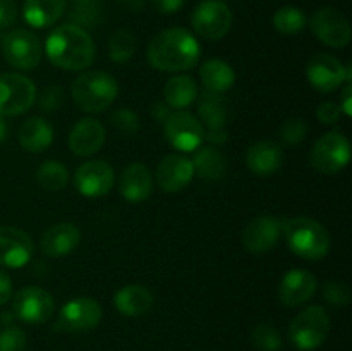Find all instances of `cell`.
Here are the masks:
<instances>
[{"mask_svg": "<svg viewBox=\"0 0 352 351\" xmlns=\"http://www.w3.org/2000/svg\"><path fill=\"white\" fill-rule=\"evenodd\" d=\"M48 61L64 71H85L96 57V47L91 34L78 24H62L52 30L45 41Z\"/></svg>", "mask_w": 352, "mask_h": 351, "instance_id": "6da1fadb", "label": "cell"}, {"mask_svg": "<svg viewBox=\"0 0 352 351\" xmlns=\"http://www.w3.org/2000/svg\"><path fill=\"white\" fill-rule=\"evenodd\" d=\"M201 47L192 33L184 28L160 31L148 45L151 67L162 72H182L192 69L199 61Z\"/></svg>", "mask_w": 352, "mask_h": 351, "instance_id": "7a4b0ae2", "label": "cell"}, {"mask_svg": "<svg viewBox=\"0 0 352 351\" xmlns=\"http://www.w3.org/2000/svg\"><path fill=\"white\" fill-rule=\"evenodd\" d=\"M287 246L294 255L305 260L318 262L329 255L330 236L329 231L311 217H292L282 222Z\"/></svg>", "mask_w": 352, "mask_h": 351, "instance_id": "3957f363", "label": "cell"}, {"mask_svg": "<svg viewBox=\"0 0 352 351\" xmlns=\"http://www.w3.org/2000/svg\"><path fill=\"white\" fill-rule=\"evenodd\" d=\"M119 85L110 72L86 71L74 79L71 95L76 105L89 114L105 112L117 98Z\"/></svg>", "mask_w": 352, "mask_h": 351, "instance_id": "277c9868", "label": "cell"}, {"mask_svg": "<svg viewBox=\"0 0 352 351\" xmlns=\"http://www.w3.org/2000/svg\"><path fill=\"white\" fill-rule=\"evenodd\" d=\"M330 330V317L320 305L299 312L289 326V341L301 351H313L325 343Z\"/></svg>", "mask_w": 352, "mask_h": 351, "instance_id": "5b68a950", "label": "cell"}, {"mask_svg": "<svg viewBox=\"0 0 352 351\" xmlns=\"http://www.w3.org/2000/svg\"><path fill=\"white\" fill-rule=\"evenodd\" d=\"M36 100V86L19 72L0 74V116H23Z\"/></svg>", "mask_w": 352, "mask_h": 351, "instance_id": "8992f818", "label": "cell"}, {"mask_svg": "<svg viewBox=\"0 0 352 351\" xmlns=\"http://www.w3.org/2000/svg\"><path fill=\"white\" fill-rule=\"evenodd\" d=\"M102 322V306L96 299L88 296L72 298L60 308L58 319L55 320V332L81 334L96 329Z\"/></svg>", "mask_w": 352, "mask_h": 351, "instance_id": "52a82bcc", "label": "cell"}, {"mask_svg": "<svg viewBox=\"0 0 352 351\" xmlns=\"http://www.w3.org/2000/svg\"><path fill=\"white\" fill-rule=\"evenodd\" d=\"M311 165L322 174H337L351 160V143L339 131L323 134L313 147L309 155Z\"/></svg>", "mask_w": 352, "mask_h": 351, "instance_id": "ba28073f", "label": "cell"}, {"mask_svg": "<svg viewBox=\"0 0 352 351\" xmlns=\"http://www.w3.org/2000/svg\"><path fill=\"white\" fill-rule=\"evenodd\" d=\"M232 10L222 0H203L192 10L191 24L196 33L210 41L222 40L232 28Z\"/></svg>", "mask_w": 352, "mask_h": 351, "instance_id": "9c48e42d", "label": "cell"}, {"mask_svg": "<svg viewBox=\"0 0 352 351\" xmlns=\"http://www.w3.org/2000/svg\"><path fill=\"white\" fill-rule=\"evenodd\" d=\"M3 57L14 69L33 71L41 62V43L34 33L28 30H14L2 45Z\"/></svg>", "mask_w": 352, "mask_h": 351, "instance_id": "30bf717a", "label": "cell"}, {"mask_svg": "<svg viewBox=\"0 0 352 351\" xmlns=\"http://www.w3.org/2000/svg\"><path fill=\"white\" fill-rule=\"evenodd\" d=\"M54 310V296L36 286L19 289L12 298L14 317L30 326L45 323L52 317Z\"/></svg>", "mask_w": 352, "mask_h": 351, "instance_id": "8fae6325", "label": "cell"}, {"mask_svg": "<svg viewBox=\"0 0 352 351\" xmlns=\"http://www.w3.org/2000/svg\"><path fill=\"white\" fill-rule=\"evenodd\" d=\"M311 31L323 45L330 48H344L351 43L349 19L336 7H322L309 21Z\"/></svg>", "mask_w": 352, "mask_h": 351, "instance_id": "7c38bea8", "label": "cell"}, {"mask_svg": "<svg viewBox=\"0 0 352 351\" xmlns=\"http://www.w3.org/2000/svg\"><path fill=\"white\" fill-rule=\"evenodd\" d=\"M165 138L179 151H195L205 141V127L191 112L177 110L165 120Z\"/></svg>", "mask_w": 352, "mask_h": 351, "instance_id": "4fadbf2b", "label": "cell"}, {"mask_svg": "<svg viewBox=\"0 0 352 351\" xmlns=\"http://www.w3.org/2000/svg\"><path fill=\"white\" fill-rule=\"evenodd\" d=\"M116 184V171L105 160H89L78 167L74 186L86 198H100L109 195Z\"/></svg>", "mask_w": 352, "mask_h": 351, "instance_id": "5bb4252c", "label": "cell"}, {"mask_svg": "<svg viewBox=\"0 0 352 351\" xmlns=\"http://www.w3.org/2000/svg\"><path fill=\"white\" fill-rule=\"evenodd\" d=\"M34 243L26 231L14 226H0V267L21 268L30 264Z\"/></svg>", "mask_w": 352, "mask_h": 351, "instance_id": "9a60e30c", "label": "cell"}, {"mask_svg": "<svg viewBox=\"0 0 352 351\" xmlns=\"http://www.w3.org/2000/svg\"><path fill=\"white\" fill-rule=\"evenodd\" d=\"M309 85L322 93H332L346 83V65L330 54H316L306 67Z\"/></svg>", "mask_w": 352, "mask_h": 351, "instance_id": "2e32d148", "label": "cell"}, {"mask_svg": "<svg viewBox=\"0 0 352 351\" xmlns=\"http://www.w3.org/2000/svg\"><path fill=\"white\" fill-rule=\"evenodd\" d=\"M282 234V220L274 215H260L243 231V244L250 253L261 255L277 246Z\"/></svg>", "mask_w": 352, "mask_h": 351, "instance_id": "e0dca14e", "label": "cell"}, {"mask_svg": "<svg viewBox=\"0 0 352 351\" xmlns=\"http://www.w3.org/2000/svg\"><path fill=\"white\" fill-rule=\"evenodd\" d=\"M316 288H318V281L311 272L305 268H291L280 279L278 299L284 306L296 308L308 303L315 296Z\"/></svg>", "mask_w": 352, "mask_h": 351, "instance_id": "ac0fdd59", "label": "cell"}, {"mask_svg": "<svg viewBox=\"0 0 352 351\" xmlns=\"http://www.w3.org/2000/svg\"><path fill=\"white\" fill-rule=\"evenodd\" d=\"M155 178L165 193L182 191L195 178L192 162L181 153L167 155L158 164Z\"/></svg>", "mask_w": 352, "mask_h": 351, "instance_id": "d6986e66", "label": "cell"}, {"mask_svg": "<svg viewBox=\"0 0 352 351\" xmlns=\"http://www.w3.org/2000/svg\"><path fill=\"white\" fill-rule=\"evenodd\" d=\"M105 138L107 133L103 124L91 117H85L72 126L67 143L72 153L78 157H91L100 151L105 143Z\"/></svg>", "mask_w": 352, "mask_h": 351, "instance_id": "ffe728a7", "label": "cell"}, {"mask_svg": "<svg viewBox=\"0 0 352 351\" xmlns=\"http://www.w3.org/2000/svg\"><path fill=\"white\" fill-rule=\"evenodd\" d=\"M81 243V231L71 222H60L48 227L40 241V248L45 257L60 258L72 253Z\"/></svg>", "mask_w": 352, "mask_h": 351, "instance_id": "44dd1931", "label": "cell"}, {"mask_svg": "<svg viewBox=\"0 0 352 351\" xmlns=\"http://www.w3.org/2000/svg\"><path fill=\"white\" fill-rule=\"evenodd\" d=\"M119 191L129 203H141L153 193V176L141 162H133L119 178Z\"/></svg>", "mask_w": 352, "mask_h": 351, "instance_id": "7402d4cb", "label": "cell"}, {"mask_svg": "<svg viewBox=\"0 0 352 351\" xmlns=\"http://www.w3.org/2000/svg\"><path fill=\"white\" fill-rule=\"evenodd\" d=\"M246 164L254 176L268 178V176L275 174L284 164V148L277 141H258V143L251 145L248 150Z\"/></svg>", "mask_w": 352, "mask_h": 351, "instance_id": "603a6c76", "label": "cell"}, {"mask_svg": "<svg viewBox=\"0 0 352 351\" xmlns=\"http://www.w3.org/2000/svg\"><path fill=\"white\" fill-rule=\"evenodd\" d=\"M153 292L141 284H127L116 291L113 306L124 317H143L153 308Z\"/></svg>", "mask_w": 352, "mask_h": 351, "instance_id": "cb8c5ba5", "label": "cell"}, {"mask_svg": "<svg viewBox=\"0 0 352 351\" xmlns=\"http://www.w3.org/2000/svg\"><path fill=\"white\" fill-rule=\"evenodd\" d=\"M19 145L30 153H41L54 143V126L43 117H31L21 126Z\"/></svg>", "mask_w": 352, "mask_h": 351, "instance_id": "d4e9b609", "label": "cell"}, {"mask_svg": "<svg viewBox=\"0 0 352 351\" xmlns=\"http://www.w3.org/2000/svg\"><path fill=\"white\" fill-rule=\"evenodd\" d=\"M65 6V0H24V21L38 30L48 28L64 16Z\"/></svg>", "mask_w": 352, "mask_h": 351, "instance_id": "484cf974", "label": "cell"}, {"mask_svg": "<svg viewBox=\"0 0 352 351\" xmlns=\"http://www.w3.org/2000/svg\"><path fill=\"white\" fill-rule=\"evenodd\" d=\"M195 158H192V169L195 176L205 179V181H219L227 172L226 155L217 147L206 145L195 150Z\"/></svg>", "mask_w": 352, "mask_h": 351, "instance_id": "4316f807", "label": "cell"}, {"mask_svg": "<svg viewBox=\"0 0 352 351\" xmlns=\"http://www.w3.org/2000/svg\"><path fill=\"white\" fill-rule=\"evenodd\" d=\"M164 98L172 110H184L198 98V83L188 74L172 76L164 86Z\"/></svg>", "mask_w": 352, "mask_h": 351, "instance_id": "83f0119b", "label": "cell"}, {"mask_svg": "<svg viewBox=\"0 0 352 351\" xmlns=\"http://www.w3.org/2000/svg\"><path fill=\"white\" fill-rule=\"evenodd\" d=\"M199 78L208 92L226 93L236 83V72L229 62L222 58H210L199 69Z\"/></svg>", "mask_w": 352, "mask_h": 351, "instance_id": "f1b7e54d", "label": "cell"}, {"mask_svg": "<svg viewBox=\"0 0 352 351\" xmlns=\"http://www.w3.org/2000/svg\"><path fill=\"white\" fill-rule=\"evenodd\" d=\"M198 116L208 129H222L227 123V102L222 93L205 89L198 103Z\"/></svg>", "mask_w": 352, "mask_h": 351, "instance_id": "f546056e", "label": "cell"}, {"mask_svg": "<svg viewBox=\"0 0 352 351\" xmlns=\"http://www.w3.org/2000/svg\"><path fill=\"white\" fill-rule=\"evenodd\" d=\"M36 181L48 191H60L69 182V171L58 160H47L38 167Z\"/></svg>", "mask_w": 352, "mask_h": 351, "instance_id": "4dcf8cb0", "label": "cell"}, {"mask_svg": "<svg viewBox=\"0 0 352 351\" xmlns=\"http://www.w3.org/2000/svg\"><path fill=\"white\" fill-rule=\"evenodd\" d=\"M272 21H274L275 30L280 34H287V36L301 33L306 28V24H308L306 14L294 6L280 7V9L274 14V19Z\"/></svg>", "mask_w": 352, "mask_h": 351, "instance_id": "1f68e13d", "label": "cell"}, {"mask_svg": "<svg viewBox=\"0 0 352 351\" xmlns=\"http://www.w3.org/2000/svg\"><path fill=\"white\" fill-rule=\"evenodd\" d=\"M136 52V38L129 30H116L109 40V57L117 64H126Z\"/></svg>", "mask_w": 352, "mask_h": 351, "instance_id": "d6a6232c", "label": "cell"}, {"mask_svg": "<svg viewBox=\"0 0 352 351\" xmlns=\"http://www.w3.org/2000/svg\"><path fill=\"white\" fill-rule=\"evenodd\" d=\"M251 343L260 351H278L282 348V336L277 327L270 323H258L251 330Z\"/></svg>", "mask_w": 352, "mask_h": 351, "instance_id": "836d02e7", "label": "cell"}, {"mask_svg": "<svg viewBox=\"0 0 352 351\" xmlns=\"http://www.w3.org/2000/svg\"><path fill=\"white\" fill-rule=\"evenodd\" d=\"M308 134V126L302 119L299 117H291V119L285 120L280 126V131H278V136H280V141L287 147H296V145L302 143V140Z\"/></svg>", "mask_w": 352, "mask_h": 351, "instance_id": "e575fe53", "label": "cell"}, {"mask_svg": "<svg viewBox=\"0 0 352 351\" xmlns=\"http://www.w3.org/2000/svg\"><path fill=\"white\" fill-rule=\"evenodd\" d=\"M72 19L78 26H95L100 17V9L95 0H74V7L71 12Z\"/></svg>", "mask_w": 352, "mask_h": 351, "instance_id": "d590c367", "label": "cell"}, {"mask_svg": "<svg viewBox=\"0 0 352 351\" xmlns=\"http://www.w3.org/2000/svg\"><path fill=\"white\" fill-rule=\"evenodd\" d=\"M322 298L325 299V303L332 306H346L349 305L351 299V291L349 286L346 282L340 281H329L325 282L322 289Z\"/></svg>", "mask_w": 352, "mask_h": 351, "instance_id": "8d00e7d4", "label": "cell"}, {"mask_svg": "<svg viewBox=\"0 0 352 351\" xmlns=\"http://www.w3.org/2000/svg\"><path fill=\"white\" fill-rule=\"evenodd\" d=\"M26 332L17 326H6L0 330V351H24Z\"/></svg>", "mask_w": 352, "mask_h": 351, "instance_id": "74e56055", "label": "cell"}, {"mask_svg": "<svg viewBox=\"0 0 352 351\" xmlns=\"http://www.w3.org/2000/svg\"><path fill=\"white\" fill-rule=\"evenodd\" d=\"M113 129L122 134H136L140 129V117L131 109H119L110 117Z\"/></svg>", "mask_w": 352, "mask_h": 351, "instance_id": "f35d334b", "label": "cell"}, {"mask_svg": "<svg viewBox=\"0 0 352 351\" xmlns=\"http://www.w3.org/2000/svg\"><path fill=\"white\" fill-rule=\"evenodd\" d=\"M65 96H64V88L58 85H50V86H45L41 89L40 96H38V103H40V109L43 112H57L58 109L62 107L64 103Z\"/></svg>", "mask_w": 352, "mask_h": 351, "instance_id": "ab89813d", "label": "cell"}, {"mask_svg": "<svg viewBox=\"0 0 352 351\" xmlns=\"http://www.w3.org/2000/svg\"><path fill=\"white\" fill-rule=\"evenodd\" d=\"M342 112L337 102H322L316 109V117L322 124H336L340 119Z\"/></svg>", "mask_w": 352, "mask_h": 351, "instance_id": "60d3db41", "label": "cell"}, {"mask_svg": "<svg viewBox=\"0 0 352 351\" xmlns=\"http://www.w3.org/2000/svg\"><path fill=\"white\" fill-rule=\"evenodd\" d=\"M17 19L16 0H0V28H9Z\"/></svg>", "mask_w": 352, "mask_h": 351, "instance_id": "b9f144b4", "label": "cell"}, {"mask_svg": "<svg viewBox=\"0 0 352 351\" xmlns=\"http://www.w3.org/2000/svg\"><path fill=\"white\" fill-rule=\"evenodd\" d=\"M9 299H12V279L0 268V305L9 303Z\"/></svg>", "mask_w": 352, "mask_h": 351, "instance_id": "7bdbcfd3", "label": "cell"}, {"mask_svg": "<svg viewBox=\"0 0 352 351\" xmlns=\"http://www.w3.org/2000/svg\"><path fill=\"white\" fill-rule=\"evenodd\" d=\"M186 0H153V6L162 14H174L184 7Z\"/></svg>", "mask_w": 352, "mask_h": 351, "instance_id": "ee69618b", "label": "cell"}, {"mask_svg": "<svg viewBox=\"0 0 352 351\" xmlns=\"http://www.w3.org/2000/svg\"><path fill=\"white\" fill-rule=\"evenodd\" d=\"M342 93H340V100H339V107L340 112L344 116L351 117L352 116V85L351 83H344Z\"/></svg>", "mask_w": 352, "mask_h": 351, "instance_id": "f6af8a7d", "label": "cell"}, {"mask_svg": "<svg viewBox=\"0 0 352 351\" xmlns=\"http://www.w3.org/2000/svg\"><path fill=\"white\" fill-rule=\"evenodd\" d=\"M227 138H229V134H227L226 127H222V129H208V133H205V140L212 147H222Z\"/></svg>", "mask_w": 352, "mask_h": 351, "instance_id": "bcb514c9", "label": "cell"}, {"mask_svg": "<svg viewBox=\"0 0 352 351\" xmlns=\"http://www.w3.org/2000/svg\"><path fill=\"white\" fill-rule=\"evenodd\" d=\"M153 117L158 120V123H165L168 119V116L172 114V109L167 105V103H155L153 107Z\"/></svg>", "mask_w": 352, "mask_h": 351, "instance_id": "7dc6e473", "label": "cell"}, {"mask_svg": "<svg viewBox=\"0 0 352 351\" xmlns=\"http://www.w3.org/2000/svg\"><path fill=\"white\" fill-rule=\"evenodd\" d=\"M117 2L122 9L129 10V12H140L144 7V0H117Z\"/></svg>", "mask_w": 352, "mask_h": 351, "instance_id": "c3c4849f", "label": "cell"}, {"mask_svg": "<svg viewBox=\"0 0 352 351\" xmlns=\"http://www.w3.org/2000/svg\"><path fill=\"white\" fill-rule=\"evenodd\" d=\"M7 129H9V127H7L6 117L0 116V143H2V141L7 138Z\"/></svg>", "mask_w": 352, "mask_h": 351, "instance_id": "681fc988", "label": "cell"}]
</instances>
